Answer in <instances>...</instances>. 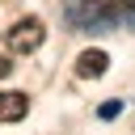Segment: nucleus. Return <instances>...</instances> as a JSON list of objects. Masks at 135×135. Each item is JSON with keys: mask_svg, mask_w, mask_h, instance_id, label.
Masks as SVG:
<instances>
[{"mask_svg": "<svg viewBox=\"0 0 135 135\" xmlns=\"http://www.w3.org/2000/svg\"><path fill=\"white\" fill-rule=\"evenodd\" d=\"M42 38H46L42 17H17V21L8 25V34H4V42H8L13 55H34V51L42 46Z\"/></svg>", "mask_w": 135, "mask_h": 135, "instance_id": "nucleus-1", "label": "nucleus"}, {"mask_svg": "<svg viewBox=\"0 0 135 135\" xmlns=\"http://www.w3.org/2000/svg\"><path fill=\"white\" fill-rule=\"evenodd\" d=\"M105 63H110L105 51H80L76 55V76L80 80H97V76H105Z\"/></svg>", "mask_w": 135, "mask_h": 135, "instance_id": "nucleus-2", "label": "nucleus"}, {"mask_svg": "<svg viewBox=\"0 0 135 135\" xmlns=\"http://www.w3.org/2000/svg\"><path fill=\"white\" fill-rule=\"evenodd\" d=\"M25 114H30V97H25V93H17V89L0 93V122H17V118H25Z\"/></svg>", "mask_w": 135, "mask_h": 135, "instance_id": "nucleus-3", "label": "nucleus"}, {"mask_svg": "<svg viewBox=\"0 0 135 135\" xmlns=\"http://www.w3.org/2000/svg\"><path fill=\"white\" fill-rule=\"evenodd\" d=\"M118 114H122V101H105L101 105V118H118Z\"/></svg>", "mask_w": 135, "mask_h": 135, "instance_id": "nucleus-4", "label": "nucleus"}, {"mask_svg": "<svg viewBox=\"0 0 135 135\" xmlns=\"http://www.w3.org/2000/svg\"><path fill=\"white\" fill-rule=\"evenodd\" d=\"M8 72H13V63H8V55H4V51H0V80H4V76H8Z\"/></svg>", "mask_w": 135, "mask_h": 135, "instance_id": "nucleus-5", "label": "nucleus"}]
</instances>
